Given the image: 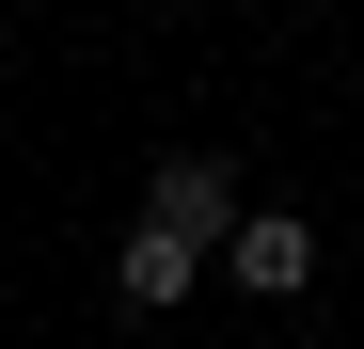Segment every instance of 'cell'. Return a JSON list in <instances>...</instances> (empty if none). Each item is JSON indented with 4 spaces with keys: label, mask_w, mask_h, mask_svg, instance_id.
<instances>
[{
    "label": "cell",
    "mask_w": 364,
    "mask_h": 349,
    "mask_svg": "<svg viewBox=\"0 0 364 349\" xmlns=\"http://www.w3.org/2000/svg\"><path fill=\"white\" fill-rule=\"evenodd\" d=\"M111 286H127V318H174V302L206 286V254H191V239H159V222H127V239H111Z\"/></svg>",
    "instance_id": "3957f363"
},
{
    "label": "cell",
    "mask_w": 364,
    "mask_h": 349,
    "mask_svg": "<svg viewBox=\"0 0 364 349\" xmlns=\"http://www.w3.org/2000/svg\"><path fill=\"white\" fill-rule=\"evenodd\" d=\"M237 286H254V302H301V286H317V222H301V207H254V222H237V254H222Z\"/></svg>",
    "instance_id": "7a4b0ae2"
},
{
    "label": "cell",
    "mask_w": 364,
    "mask_h": 349,
    "mask_svg": "<svg viewBox=\"0 0 364 349\" xmlns=\"http://www.w3.org/2000/svg\"><path fill=\"white\" fill-rule=\"evenodd\" d=\"M143 222H159V239H191V254H237V222H254V207H237V159L174 143V159L143 174Z\"/></svg>",
    "instance_id": "6da1fadb"
}]
</instances>
